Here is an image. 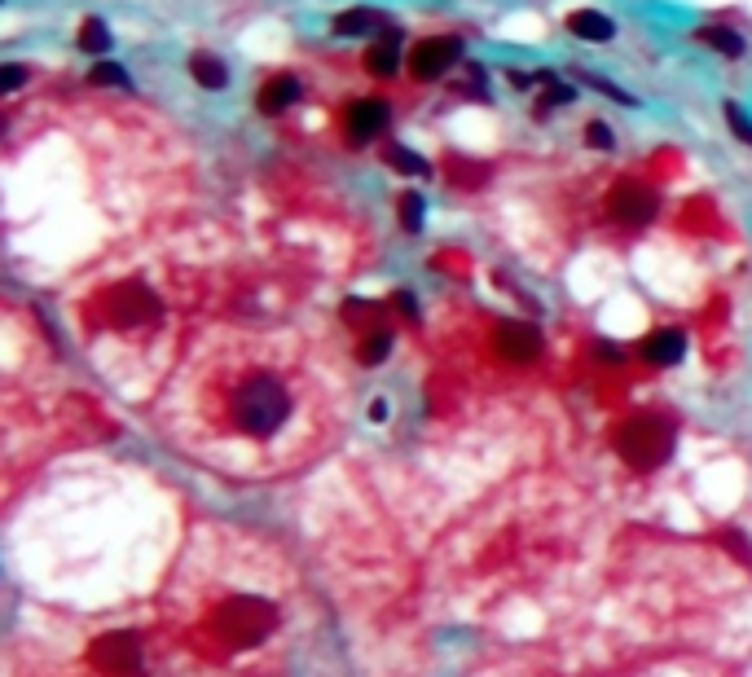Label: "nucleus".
<instances>
[{
  "label": "nucleus",
  "mask_w": 752,
  "mask_h": 677,
  "mask_svg": "<svg viewBox=\"0 0 752 677\" xmlns=\"http://www.w3.org/2000/svg\"><path fill=\"white\" fill-rule=\"evenodd\" d=\"M317 335L300 326L207 330L159 401L168 445L229 480H278L322 458L344 423V370Z\"/></svg>",
  "instance_id": "obj_1"
},
{
  "label": "nucleus",
  "mask_w": 752,
  "mask_h": 677,
  "mask_svg": "<svg viewBox=\"0 0 752 677\" xmlns=\"http://www.w3.org/2000/svg\"><path fill=\"white\" fill-rule=\"evenodd\" d=\"M273 625H278V607L264 603L256 594H238L216 607V638L234 651H247L256 642H264L273 634Z\"/></svg>",
  "instance_id": "obj_2"
},
{
  "label": "nucleus",
  "mask_w": 752,
  "mask_h": 677,
  "mask_svg": "<svg viewBox=\"0 0 752 677\" xmlns=\"http://www.w3.org/2000/svg\"><path fill=\"white\" fill-rule=\"evenodd\" d=\"M616 453H621L634 471H656L673 453V423L665 414H634L616 431Z\"/></svg>",
  "instance_id": "obj_3"
},
{
  "label": "nucleus",
  "mask_w": 752,
  "mask_h": 677,
  "mask_svg": "<svg viewBox=\"0 0 752 677\" xmlns=\"http://www.w3.org/2000/svg\"><path fill=\"white\" fill-rule=\"evenodd\" d=\"M163 317V304L154 299L150 286L119 282L106 291V326L110 330H146Z\"/></svg>",
  "instance_id": "obj_4"
},
{
  "label": "nucleus",
  "mask_w": 752,
  "mask_h": 677,
  "mask_svg": "<svg viewBox=\"0 0 752 677\" xmlns=\"http://www.w3.org/2000/svg\"><path fill=\"white\" fill-rule=\"evenodd\" d=\"M93 664L110 677H137L146 656H141V638L128 634V629H119V634H106L102 642L93 647Z\"/></svg>",
  "instance_id": "obj_5"
},
{
  "label": "nucleus",
  "mask_w": 752,
  "mask_h": 677,
  "mask_svg": "<svg viewBox=\"0 0 752 677\" xmlns=\"http://www.w3.org/2000/svg\"><path fill=\"white\" fill-rule=\"evenodd\" d=\"M462 58V44L453 36H431L423 40L414 53H409V66H414V80H440L453 62Z\"/></svg>",
  "instance_id": "obj_6"
},
{
  "label": "nucleus",
  "mask_w": 752,
  "mask_h": 677,
  "mask_svg": "<svg viewBox=\"0 0 752 677\" xmlns=\"http://www.w3.org/2000/svg\"><path fill=\"white\" fill-rule=\"evenodd\" d=\"M656 194L647 190V185H638V181H625V185H616L612 190V216L621 220V225H634V229H643L656 220Z\"/></svg>",
  "instance_id": "obj_7"
},
{
  "label": "nucleus",
  "mask_w": 752,
  "mask_h": 677,
  "mask_svg": "<svg viewBox=\"0 0 752 677\" xmlns=\"http://www.w3.org/2000/svg\"><path fill=\"white\" fill-rule=\"evenodd\" d=\"M497 348H502L506 361L528 365L541 357V335L533 326H524V321H502V326H497Z\"/></svg>",
  "instance_id": "obj_8"
},
{
  "label": "nucleus",
  "mask_w": 752,
  "mask_h": 677,
  "mask_svg": "<svg viewBox=\"0 0 752 677\" xmlns=\"http://www.w3.org/2000/svg\"><path fill=\"white\" fill-rule=\"evenodd\" d=\"M387 106L383 102H374V97H361V102H352L348 110V137L357 141V146H366L370 137H379V132L387 128Z\"/></svg>",
  "instance_id": "obj_9"
},
{
  "label": "nucleus",
  "mask_w": 752,
  "mask_h": 677,
  "mask_svg": "<svg viewBox=\"0 0 752 677\" xmlns=\"http://www.w3.org/2000/svg\"><path fill=\"white\" fill-rule=\"evenodd\" d=\"M682 352H687V335L682 330H651V335L638 343V357H643L647 365H673L682 361Z\"/></svg>",
  "instance_id": "obj_10"
},
{
  "label": "nucleus",
  "mask_w": 752,
  "mask_h": 677,
  "mask_svg": "<svg viewBox=\"0 0 752 677\" xmlns=\"http://www.w3.org/2000/svg\"><path fill=\"white\" fill-rule=\"evenodd\" d=\"M295 102H300V80H295V75H273V80L260 88V115H269V119H278L282 110H291Z\"/></svg>",
  "instance_id": "obj_11"
},
{
  "label": "nucleus",
  "mask_w": 752,
  "mask_h": 677,
  "mask_svg": "<svg viewBox=\"0 0 752 677\" xmlns=\"http://www.w3.org/2000/svg\"><path fill=\"white\" fill-rule=\"evenodd\" d=\"M568 31L572 36H581V40H612V18L599 14V9H581V14H572L568 18Z\"/></svg>",
  "instance_id": "obj_12"
},
{
  "label": "nucleus",
  "mask_w": 752,
  "mask_h": 677,
  "mask_svg": "<svg viewBox=\"0 0 752 677\" xmlns=\"http://www.w3.org/2000/svg\"><path fill=\"white\" fill-rule=\"evenodd\" d=\"M335 31H339V36H366V31H383V14H374V9H348V14L335 18Z\"/></svg>",
  "instance_id": "obj_13"
},
{
  "label": "nucleus",
  "mask_w": 752,
  "mask_h": 677,
  "mask_svg": "<svg viewBox=\"0 0 752 677\" xmlns=\"http://www.w3.org/2000/svg\"><path fill=\"white\" fill-rule=\"evenodd\" d=\"M366 66H370L374 75H392L396 66H401V49H396V36L374 40V44H370V53H366Z\"/></svg>",
  "instance_id": "obj_14"
},
{
  "label": "nucleus",
  "mask_w": 752,
  "mask_h": 677,
  "mask_svg": "<svg viewBox=\"0 0 752 677\" xmlns=\"http://www.w3.org/2000/svg\"><path fill=\"white\" fill-rule=\"evenodd\" d=\"M190 75L203 88H225L229 84V71L212 58V53H194V58H190Z\"/></svg>",
  "instance_id": "obj_15"
},
{
  "label": "nucleus",
  "mask_w": 752,
  "mask_h": 677,
  "mask_svg": "<svg viewBox=\"0 0 752 677\" xmlns=\"http://www.w3.org/2000/svg\"><path fill=\"white\" fill-rule=\"evenodd\" d=\"M387 352H392V330H387V326H370L366 330V343H361V352H357V361L361 365H379Z\"/></svg>",
  "instance_id": "obj_16"
},
{
  "label": "nucleus",
  "mask_w": 752,
  "mask_h": 677,
  "mask_svg": "<svg viewBox=\"0 0 752 677\" xmlns=\"http://www.w3.org/2000/svg\"><path fill=\"white\" fill-rule=\"evenodd\" d=\"M80 49L93 53V58L110 53V31H106L102 18H84V27H80Z\"/></svg>",
  "instance_id": "obj_17"
},
{
  "label": "nucleus",
  "mask_w": 752,
  "mask_h": 677,
  "mask_svg": "<svg viewBox=\"0 0 752 677\" xmlns=\"http://www.w3.org/2000/svg\"><path fill=\"white\" fill-rule=\"evenodd\" d=\"M700 40L704 44H713L717 53H726V58H739V53H744V40L735 36V31H726V27H704L700 31Z\"/></svg>",
  "instance_id": "obj_18"
},
{
  "label": "nucleus",
  "mask_w": 752,
  "mask_h": 677,
  "mask_svg": "<svg viewBox=\"0 0 752 677\" xmlns=\"http://www.w3.org/2000/svg\"><path fill=\"white\" fill-rule=\"evenodd\" d=\"M423 216H427L423 194H405V198H401V225H405L409 233H418V229H423Z\"/></svg>",
  "instance_id": "obj_19"
},
{
  "label": "nucleus",
  "mask_w": 752,
  "mask_h": 677,
  "mask_svg": "<svg viewBox=\"0 0 752 677\" xmlns=\"http://www.w3.org/2000/svg\"><path fill=\"white\" fill-rule=\"evenodd\" d=\"M387 154H392V168H396V172H409V176H427V163L418 159L414 150H405V146H392Z\"/></svg>",
  "instance_id": "obj_20"
},
{
  "label": "nucleus",
  "mask_w": 752,
  "mask_h": 677,
  "mask_svg": "<svg viewBox=\"0 0 752 677\" xmlns=\"http://www.w3.org/2000/svg\"><path fill=\"white\" fill-rule=\"evenodd\" d=\"M93 84H119V88H128V75L119 71L115 62H102V66H93V75H88Z\"/></svg>",
  "instance_id": "obj_21"
},
{
  "label": "nucleus",
  "mask_w": 752,
  "mask_h": 677,
  "mask_svg": "<svg viewBox=\"0 0 752 677\" xmlns=\"http://www.w3.org/2000/svg\"><path fill=\"white\" fill-rule=\"evenodd\" d=\"M568 102H572V88H568V84H550V93L537 102V110H541V115H546L550 106H568Z\"/></svg>",
  "instance_id": "obj_22"
},
{
  "label": "nucleus",
  "mask_w": 752,
  "mask_h": 677,
  "mask_svg": "<svg viewBox=\"0 0 752 677\" xmlns=\"http://www.w3.org/2000/svg\"><path fill=\"white\" fill-rule=\"evenodd\" d=\"M449 176H453V181H462V185H480V181H484V168H471V163H458V159H453V163H449Z\"/></svg>",
  "instance_id": "obj_23"
},
{
  "label": "nucleus",
  "mask_w": 752,
  "mask_h": 677,
  "mask_svg": "<svg viewBox=\"0 0 752 677\" xmlns=\"http://www.w3.org/2000/svg\"><path fill=\"white\" fill-rule=\"evenodd\" d=\"M726 115H731V128H735V137H744L748 146H752V119L744 115L739 106H726Z\"/></svg>",
  "instance_id": "obj_24"
},
{
  "label": "nucleus",
  "mask_w": 752,
  "mask_h": 677,
  "mask_svg": "<svg viewBox=\"0 0 752 677\" xmlns=\"http://www.w3.org/2000/svg\"><path fill=\"white\" fill-rule=\"evenodd\" d=\"M585 141H590V146H612V132H607L603 124H590L585 128Z\"/></svg>",
  "instance_id": "obj_25"
},
{
  "label": "nucleus",
  "mask_w": 752,
  "mask_h": 677,
  "mask_svg": "<svg viewBox=\"0 0 752 677\" xmlns=\"http://www.w3.org/2000/svg\"><path fill=\"white\" fill-rule=\"evenodd\" d=\"M0 84H5V88H18V84H22V66H5V75H0Z\"/></svg>",
  "instance_id": "obj_26"
}]
</instances>
